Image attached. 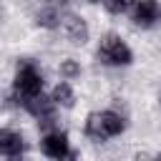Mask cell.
<instances>
[{"label":"cell","mask_w":161,"mask_h":161,"mask_svg":"<svg viewBox=\"0 0 161 161\" xmlns=\"http://www.w3.org/2000/svg\"><path fill=\"white\" fill-rule=\"evenodd\" d=\"M126 131V118L116 111H101V113H91L86 121V133L96 141H106L111 136H118Z\"/></svg>","instance_id":"6da1fadb"},{"label":"cell","mask_w":161,"mask_h":161,"mask_svg":"<svg viewBox=\"0 0 161 161\" xmlns=\"http://www.w3.org/2000/svg\"><path fill=\"white\" fill-rule=\"evenodd\" d=\"M40 91H43V75H40V70L35 68V63L23 60L18 65V75H15V101H18V106H23L28 98L40 96Z\"/></svg>","instance_id":"7a4b0ae2"},{"label":"cell","mask_w":161,"mask_h":161,"mask_svg":"<svg viewBox=\"0 0 161 161\" xmlns=\"http://www.w3.org/2000/svg\"><path fill=\"white\" fill-rule=\"evenodd\" d=\"M98 58L108 65H128L133 60V53L118 35L108 33V35H103V40L98 45Z\"/></svg>","instance_id":"3957f363"},{"label":"cell","mask_w":161,"mask_h":161,"mask_svg":"<svg viewBox=\"0 0 161 161\" xmlns=\"http://www.w3.org/2000/svg\"><path fill=\"white\" fill-rule=\"evenodd\" d=\"M40 146H43V153L48 158H68V156H73L70 153V146H68V136L63 131L45 133L43 141H40Z\"/></svg>","instance_id":"277c9868"},{"label":"cell","mask_w":161,"mask_h":161,"mask_svg":"<svg viewBox=\"0 0 161 161\" xmlns=\"http://www.w3.org/2000/svg\"><path fill=\"white\" fill-rule=\"evenodd\" d=\"M0 153H3L5 158H20V156L25 153V141H23V136L15 133V131L3 128V131H0Z\"/></svg>","instance_id":"5b68a950"},{"label":"cell","mask_w":161,"mask_h":161,"mask_svg":"<svg viewBox=\"0 0 161 161\" xmlns=\"http://www.w3.org/2000/svg\"><path fill=\"white\" fill-rule=\"evenodd\" d=\"M158 20V3L156 0H136L133 3V23L141 28H151Z\"/></svg>","instance_id":"8992f818"},{"label":"cell","mask_w":161,"mask_h":161,"mask_svg":"<svg viewBox=\"0 0 161 161\" xmlns=\"http://www.w3.org/2000/svg\"><path fill=\"white\" fill-rule=\"evenodd\" d=\"M63 28H65V33H68L70 43L83 45V43L88 40V25H86V20H83V18H78V15L68 13V15H63Z\"/></svg>","instance_id":"52a82bcc"},{"label":"cell","mask_w":161,"mask_h":161,"mask_svg":"<svg viewBox=\"0 0 161 161\" xmlns=\"http://www.w3.org/2000/svg\"><path fill=\"white\" fill-rule=\"evenodd\" d=\"M35 23L43 25V28H58L63 23V15L55 10V8H43L38 15H35Z\"/></svg>","instance_id":"ba28073f"},{"label":"cell","mask_w":161,"mask_h":161,"mask_svg":"<svg viewBox=\"0 0 161 161\" xmlns=\"http://www.w3.org/2000/svg\"><path fill=\"white\" fill-rule=\"evenodd\" d=\"M53 101H55L58 106H63V108H70V106L75 103V96H73V91H70L68 83H58L55 91H53Z\"/></svg>","instance_id":"9c48e42d"},{"label":"cell","mask_w":161,"mask_h":161,"mask_svg":"<svg viewBox=\"0 0 161 161\" xmlns=\"http://www.w3.org/2000/svg\"><path fill=\"white\" fill-rule=\"evenodd\" d=\"M60 75H63V78H75V75H80V65L68 58V60L60 63Z\"/></svg>","instance_id":"30bf717a"},{"label":"cell","mask_w":161,"mask_h":161,"mask_svg":"<svg viewBox=\"0 0 161 161\" xmlns=\"http://www.w3.org/2000/svg\"><path fill=\"white\" fill-rule=\"evenodd\" d=\"M101 3H103V8H106L108 13H113V15H118V13H123V10H126V8L131 5L128 0H101Z\"/></svg>","instance_id":"8fae6325"},{"label":"cell","mask_w":161,"mask_h":161,"mask_svg":"<svg viewBox=\"0 0 161 161\" xmlns=\"http://www.w3.org/2000/svg\"><path fill=\"white\" fill-rule=\"evenodd\" d=\"M50 3H65V0H50Z\"/></svg>","instance_id":"7c38bea8"},{"label":"cell","mask_w":161,"mask_h":161,"mask_svg":"<svg viewBox=\"0 0 161 161\" xmlns=\"http://www.w3.org/2000/svg\"><path fill=\"white\" fill-rule=\"evenodd\" d=\"M88 3H101V0H88Z\"/></svg>","instance_id":"4fadbf2b"}]
</instances>
